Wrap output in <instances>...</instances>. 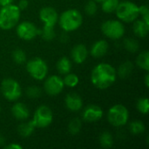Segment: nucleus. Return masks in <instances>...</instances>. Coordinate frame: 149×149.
Instances as JSON below:
<instances>
[{
  "mask_svg": "<svg viewBox=\"0 0 149 149\" xmlns=\"http://www.w3.org/2000/svg\"><path fill=\"white\" fill-rule=\"evenodd\" d=\"M133 31L135 36L138 38H146L148 34L149 24L145 22L143 19L134 21Z\"/></svg>",
  "mask_w": 149,
  "mask_h": 149,
  "instance_id": "18",
  "label": "nucleus"
},
{
  "mask_svg": "<svg viewBox=\"0 0 149 149\" xmlns=\"http://www.w3.org/2000/svg\"><path fill=\"white\" fill-rule=\"evenodd\" d=\"M148 80H149V75L148 74H147V75H146V77H145V84H146V86H147V87H148V86H149Z\"/></svg>",
  "mask_w": 149,
  "mask_h": 149,
  "instance_id": "39",
  "label": "nucleus"
},
{
  "mask_svg": "<svg viewBox=\"0 0 149 149\" xmlns=\"http://www.w3.org/2000/svg\"><path fill=\"white\" fill-rule=\"evenodd\" d=\"M133 70H134V65H133V63L130 62V61H126V62L122 63L119 66L118 71H116L117 76H119L120 79H125L128 78L132 74Z\"/></svg>",
  "mask_w": 149,
  "mask_h": 149,
  "instance_id": "20",
  "label": "nucleus"
},
{
  "mask_svg": "<svg viewBox=\"0 0 149 149\" xmlns=\"http://www.w3.org/2000/svg\"><path fill=\"white\" fill-rule=\"evenodd\" d=\"M12 59L17 65H22L26 61V54L22 49H16L12 52Z\"/></svg>",
  "mask_w": 149,
  "mask_h": 149,
  "instance_id": "30",
  "label": "nucleus"
},
{
  "mask_svg": "<svg viewBox=\"0 0 149 149\" xmlns=\"http://www.w3.org/2000/svg\"><path fill=\"white\" fill-rule=\"evenodd\" d=\"M63 81H64L65 86L68 87H75L78 86L79 82V79L75 73H71L70 72L65 74V78L63 79Z\"/></svg>",
  "mask_w": 149,
  "mask_h": 149,
  "instance_id": "28",
  "label": "nucleus"
},
{
  "mask_svg": "<svg viewBox=\"0 0 149 149\" xmlns=\"http://www.w3.org/2000/svg\"><path fill=\"white\" fill-rule=\"evenodd\" d=\"M0 112H1V107H0Z\"/></svg>",
  "mask_w": 149,
  "mask_h": 149,
  "instance_id": "41",
  "label": "nucleus"
},
{
  "mask_svg": "<svg viewBox=\"0 0 149 149\" xmlns=\"http://www.w3.org/2000/svg\"><path fill=\"white\" fill-rule=\"evenodd\" d=\"M26 71L34 79L43 80L47 75L48 66L46 62L41 58H33L27 62Z\"/></svg>",
  "mask_w": 149,
  "mask_h": 149,
  "instance_id": "7",
  "label": "nucleus"
},
{
  "mask_svg": "<svg viewBox=\"0 0 149 149\" xmlns=\"http://www.w3.org/2000/svg\"><path fill=\"white\" fill-rule=\"evenodd\" d=\"M35 128H36V127L33 124L32 120H30V121L21 123L17 127V133L21 137L27 138L32 134Z\"/></svg>",
  "mask_w": 149,
  "mask_h": 149,
  "instance_id": "19",
  "label": "nucleus"
},
{
  "mask_svg": "<svg viewBox=\"0 0 149 149\" xmlns=\"http://www.w3.org/2000/svg\"><path fill=\"white\" fill-rule=\"evenodd\" d=\"M4 141H5V140H4V138H3V136L0 134V147L3 146V145L4 144Z\"/></svg>",
  "mask_w": 149,
  "mask_h": 149,
  "instance_id": "38",
  "label": "nucleus"
},
{
  "mask_svg": "<svg viewBox=\"0 0 149 149\" xmlns=\"http://www.w3.org/2000/svg\"><path fill=\"white\" fill-rule=\"evenodd\" d=\"M117 79L115 68L108 63L98 64L91 72V82L98 89L104 90L114 84Z\"/></svg>",
  "mask_w": 149,
  "mask_h": 149,
  "instance_id": "1",
  "label": "nucleus"
},
{
  "mask_svg": "<svg viewBox=\"0 0 149 149\" xmlns=\"http://www.w3.org/2000/svg\"><path fill=\"white\" fill-rule=\"evenodd\" d=\"M39 18L45 25L55 26L58 20V14L54 8L46 6L40 10Z\"/></svg>",
  "mask_w": 149,
  "mask_h": 149,
  "instance_id": "12",
  "label": "nucleus"
},
{
  "mask_svg": "<svg viewBox=\"0 0 149 149\" xmlns=\"http://www.w3.org/2000/svg\"><path fill=\"white\" fill-rule=\"evenodd\" d=\"M103 117V110L100 107L97 105H89L87 106L82 113V118L85 121L92 123L97 122Z\"/></svg>",
  "mask_w": 149,
  "mask_h": 149,
  "instance_id": "13",
  "label": "nucleus"
},
{
  "mask_svg": "<svg viewBox=\"0 0 149 149\" xmlns=\"http://www.w3.org/2000/svg\"><path fill=\"white\" fill-rule=\"evenodd\" d=\"M29 6V2L28 0H20L17 3V7L20 10H24L28 8Z\"/></svg>",
  "mask_w": 149,
  "mask_h": 149,
  "instance_id": "35",
  "label": "nucleus"
},
{
  "mask_svg": "<svg viewBox=\"0 0 149 149\" xmlns=\"http://www.w3.org/2000/svg\"><path fill=\"white\" fill-rule=\"evenodd\" d=\"M31 120L38 128H45L49 127L53 120V113L52 109L45 105L38 107L36 109Z\"/></svg>",
  "mask_w": 149,
  "mask_h": 149,
  "instance_id": "9",
  "label": "nucleus"
},
{
  "mask_svg": "<svg viewBox=\"0 0 149 149\" xmlns=\"http://www.w3.org/2000/svg\"><path fill=\"white\" fill-rule=\"evenodd\" d=\"M124 47L129 52L134 53V52H138V50H139V43L134 38H126L124 40Z\"/></svg>",
  "mask_w": 149,
  "mask_h": 149,
  "instance_id": "29",
  "label": "nucleus"
},
{
  "mask_svg": "<svg viewBox=\"0 0 149 149\" xmlns=\"http://www.w3.org/2000/svg\"><path fill=\"white\" fill-rule=\"evenodd\" d=\"M115 13L120 20L126 23L134 22L140 16L139 6L130 1H124L120 3L115 10Z\"/></svg>",
  "mask_w": 149,
  "mask_h": 149,
  "instance_id": "4",
  "label": "nucleus"
},
{
  "mask_svg": "<svg viewBox=\"0 0 149 149\" xmlns=\"http://www.w3.org/2000/svg\"><path fill=\"white\" fill-rule=\"evenodd\" d=\"M25 93L29 98L36 99V98H38L41 95V90H40L39 87L36 86H28L26 88Z\"/></svg>",
  "mask_w": 149,
  "mask_h": 149,
  "instance_id": "33",
  "label": "nucleus"
},
{
  "mask_svg": "<svg viewBox=\"0 0 149 149\" xmlns=\"http://www.w3.org/2000/svg\"><path fill=\"white\" fill-rule=\"evenodd\" d=\"M88 56V50L86 46L83 44L76 45L71 52V57L73 62L76 64H82L84 63Z\"/></svg>",
  "mask_w": 149,
  "mask_h": 149,
  "instance_id": "15",
  "label": "nucleus"
},
{
  "mask_svg": "<svg viewBox=\"0 0 149 149\" xmlns=\"http://www.w3.org/2000/svg\"><path fill=\"white\" fill-rule=\"evenodd\" d=\"M57 70L61 74H66L71 72L72 70V62L67 57H62L57 62Z\"/></svg>",
  "mask_w": 149,
  "mask_h": 149,
  "instance_id": "21",
  "label": "nucleus"
},
{
  "mask_svg": "<svg viewBox=\"0 0 149 149\" xmlns=\"http://www.w3.org/2000/svg\"><path fill=\"white\" fill-rule=\"evenodd\" d=\"M145 125L141 120H134L129 124V131L134 135L141 134L145 132Z\"/></svg>",
  "mask_w": 149,
  "mask_h": 149,
  "instance_id": "26",
  "label": "nucleus"
},
{
  "mask_svg": "<svg viewBox=\"0 0 149 149\" xmlns=\"http://www.w3.org/2000/svg\"><path fill=\"white\" fill-rule=\"evenodd\" d=\"M100 144L104 148H110L113 145V137L111 133L106 131L100 135Z\"/></svg>",
  "mask_w": 149,
  "mask_h": 149,
  "instance_id": "23",
  "label": "nucleus"
},
{
  "mask_svg": "<svg viewBox=\"0 0 149 149\" xmlns=\"http://www.w3.org/2000/svg\"><path fill=\"white\" fill-rule=\"evenodd\" d=\"M81 127H82L81 120L79 118H74L71 120V121L68 124V131L72 135H76L80 132Z\"/></svg>",
  "mask_w": 149,
  "mask_h": 149,
  "instance_id": "27",
  "label": "nucleus"
},
{
  "mask_svg": "<svg viewBox=\"0 0 149 149\" xmlns=\"http://www.w3.org/2000/svg\"><path fill=\"white\" fill-rule=\"evenodd\" d=\"M139 14L142 16V19L149 24V10L148 5L139 6Z\"/></svg>",
  "mask_w": 149,
  "mask_h": 149,
  "instance_id": "34",
  "label": "nucleus"
},
{
  "mask_svg": "<svg viewBox=\"0 0 149 149\" xmlns=\"http://www.w3.org/2000/svg\"><path fill=\"white\" fill-rule=\"evenodd\" d=\"M39 33L41 34V37L45 41H51L55 38V31H54V26H50V25H45L39 31Z\"/></svg>",
  "mask_w": 149,
  "mask_h": 149,
  "instance_id": "25",
  "label": "nucleus"
},
{
  "mask_svg": "<svg viewBox=\"0 0 149 149\" xmlns=\"http://www.w3.org/2000/svg\"><path fill=\"white\" fill-rule=\"evenodd\" d=\"M98 10L97 2L94 0H89L85 5V11L88 16H94Z\"/></svg>",
  "mask_w": 149,
  "mask_h": 149,
  "instance_id": "32",
  "label": "nucleus"
},
{
  "mask_svg": "<svg viewBox=\"0 0 149 149\" xmlns=\"http://www.w3.org/2000/svg\"><path fill=\"white\" fill-rule=\"evenodd\" d=\"M1 93L7 100L16 101L22 95V88L17 80L11 78H7L1 83Z\"/></svg>",
  "mask_w": 149,
  "mask_h": 149,
  "instance_id": "6",
  "label": "nucleus"
},
{
  "mask_svg": "<svg viewBox=\"0 0 149 149\" xmlns=\"http://www.w3.org/2000/svg\"><path fill=\"white\" fill-rule=\"evenodd\" d=\"M16 32L19 38L25 41H30L37 37L39 33V30L33 23L30 21H24L17 25Z\"/></svg>",
  "mask_w": 149,
  "mask_h": 149,
  "instance_id": "10",
  "label": "nucleus"
},
{
  "mask_svg": "<svg viewBox=\"0 0 149 149\" xmlns=\"http://www.w3.org/2000/svg\"><path fill=\"white\" fill-rule=\"evenodd\" d=\"M21 10L17 4H9L0 9V29L7 31L15 27L19 21Z\"/></svg>",
  "mask_w": 149,
  "mask_h": 149,
  "instance_id": "3",
  "label": "nucleus"
},
{
  "mask_svg": "<svg viewBox=\"0 0 149 149\" xmlns=\"http://www.w3.org/2000/svg\"><path fill=\"white\" fill-rule=\"evenodd\" d=\"M14 0H0V6H6L9 4H11Z\"/></svg>",
  "mask_w": 149,
  "mask_h": 149,
  "instance_id": "37",
  "label": "nucleus"
},
{
  "mask_svg": "<svg viewBox=\"0 0 149 149\" xmlns=\"http://www.w3.org/2000/svg\"><path fill=\"white\" fill-rule=\"evenodd\" d=\"M58 23L61 29L65 32H70L79 29L83 23L81 13L76 9L65 10L58 17Z\"/></svg>",
  "mask_w": 149,
  "mask_h": 149,
  "instance_id": "2",
  "label": "nucleus"
},
{
  "mask_svg": "<svg viewBox=\"0 0 149 149\" xmlns=\"http://www.w3.org/2000/svg\"><path fill=\"white\" fill-rule=\"evenodd\" d=\"M138 111L142 114H147L148 113L149 102L148 98H141L138 100L136 104Z\"/></svg>",
  "mask_w": 149,
  "mask_h": 149,
  "instance_id": "31",
  "label": "nucleus"
},
{
  "mask_svg": "<svg viewBox=\"0 0 149 149\" xmlns=\"http://www.w3.org/2000/svg\"><path fill=\"white\" fill-rule=\"evenodd\" d=\"M95 2H97V3H101V2H103L104 0H94Z\"/></svg>",
  "mask_w": 149,
  "mask_h": 149,
  "instance_id": "40",
  "label": "nucleus"
},
{
  "mask_svg": "<svg viewBox=\"0 0 149 149\" xmlns=\"http://www.w3.org/2000/svg\"><path fill=\"white\" fill-rule=\"evenodd\" d=\"M4 148L7 149H22V146L18 145V144H16V143H11V144H9L7 146L4 147Z\"/></svg>",
  "mask_w": 149,
  "mask_h": 149,
  "instance_id": "36",
  "label": "nucleus"
},
{
  "mask_svg": "<svg viewBox=\"0 0 149 149\" xmlns=\"http://www.w3.org/2000/svg\"><path fill=\"white\" fill-rule=\"evenodd\" d=\"M11 113L16 120H26L30 116V110L25 104L17 102L11 107Z\"/></svg>",
  "mask_w": 149,
  "mask_h": 149,
  "instance_id": "16",
  "label": "nucleus"
},
{
  "mask_svg": "<svg viewBox=\"0 0 149 149\" xmlns=\"http://www.w3.org/2000/svg\"><path fill=\"white\" fill-rule=\"evenodd\" d=\"M129 119V112L127 108L121 104L113 106L107 113V120L109 123L116 127L127 125Z\"/></svg>",
  "mask_w": 149,
  "mask_h": 149,
  "instance_id": "5",
  "label": "nucleus"
},
{
  "mask_svg": "<svg viewBox=\"0 0 149 149\" xmlns=\"http://www.w3.org/2000/svg\"><path fill=\"white\" fill-rule=\"evenodd\" d=\"M119 3L120 0H104L101 2V9L106 13H113L115 12Z\"/></svg>",
  "mask_w": 149,
  "mask_h": 149,
  "instance_id": "24",
  "label": "nucleus"
},
{
  "mask_svg": "<svg viewBox=\"0 0 149 149\" xmlns=\"http://www.w3.org/2000/svg\"><path fill=\"white\" fill-rule=\"evenodd\" d=\"M102 33L113 40L121 38L125 34V27L123 24L119 20H107L101 25Z\"/></svg>",
  "mask_w": 149,
  "mask_h": 149,
  "instance_id": "8",
  "label": "nucleus"
},
{
  "mask_svg": "<svg viewBox=\"0 0 149 149\" xmlns=\"http://www.w3.org/2000/svg\"><path fill=\"white\" fill-rule=\"evenodd\" d=\"M65 84L63 79L57 75H52L47 78L44 84L45 92L49 96H57L64 90Z\"/></svg>",
  "mask_w": 149,
  "mask_h": 149,
  "instance_id": "11",
  "label": "nucleus"
},
{
  "mask_svg": "<svg viewBox=\"0 0 149 149\" xmlns=\"http://www.w3.org/2000/svg\"><path fill=\"white\" fill-rule=\"evenodd\" d=\"M65 104L66 108L72 112H78L83 107V100L81 97L75 93H70L65 96Z\"/></svg>",
  "mask_w": 149,
  "mask_h": 149,
  "instance_id": "14",
  "label": "nucleus"
},
{
  "mask_svg": "<svg viewBox=\"0 0 149 149\" xmlns=\"http://www.w3.org/2000/svg\"><path fill=\"white\" fill-rule=\"evenodd\" d=\"M136 64L137 65L141 68L143 69L145 71H148L149 70V53L148 51H144L142 52H141L136 59Z\"/></svg>",
  "mask_w": 149,
  "mask_h": 149,
  "instance_id": "22",
  "label": "nucleus"
},
{
  "mask_svg": "<svg viewBox=\"0 0 149 149\" xmlns=\"http://www.w3.org/2000/svg\"><path fill=\"white\" fill-rule=\"evenodd\" d=\"M108 50V43L106 40H98L96 41L91 47L90 50V53L93 58H101L104 55H106V53L107 52Z\"/></svg>",
  "mask_w": 149,
  "mask_h": 149,
  "instance_id": "17",
  "label": "nucleus"
}]
</instances>
